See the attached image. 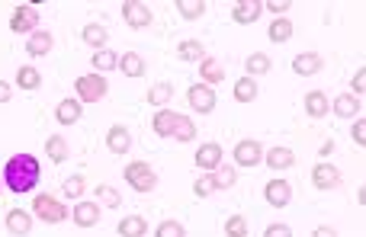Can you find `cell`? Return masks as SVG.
I'll return each mask as SVG.
<instances>
[{
    "mask_svg": "<svg viewBox=\"0 0 366 237\" xmlns=\"http://www.w3.org/2000/svg\"><path fill=\"white\" fill-rule=\"evenodd\" d=\"M39 173L42 170H39V161L32 154H13L7 161V167H4V183L13 192H29V189H36Z\"/></svg>",
    "mask_w": 366,
    "mask_h": 237,
    "instance_id": "cell-1",
    "label": "cell"
},
{
    "mask_svg": "<svg viewBox=\"0 0 366 237\" xmlns=\"http://www.w3.org/2000/svg\"><path fill=\"white\" fill-rule=\"evenodd\" d=\"M77 96H81V103H100L103 96L109 93V84L103 74H84L77 77Z\"/></svg>",
    "mask_w": 366,
    "mask_h": 237,
    "instance_id": "cell-2",
    "label": "cell"
},
{
    "mask_svg": "<svg viewBox=\"0 0 366 237\" xmlns=\"http://www.w3.org/2000/svg\"><path fill=\"white\" fill-rule=\"evenodd\" d=\"M32 212H36V218H42L46 224H61L65 218H68V208L61 206L55 196H36V199H32Z\"/></svg>",
    "mask_w": 366,
    "mask_h": 237,
    "instance_id": "cell-3",
    "label": "cell"
},
{
    "mask_svg": "<svg viewBox=\"0 0 366 237\" xmlns=\"http://www.w3.org/2000/svg\"><path fill=\"white\" fill-rule=\"evenodd\" d=\"M126 180H129V186L138 192H151L154 186H158V173H154L145 161H132L129 167H126Z\"/></svg>",
    "mask_w": 366,
    "mask_h": 237,
    "instance_id": "cell-4",
    "label": "cell"
},
{
    "mask_svg": "<svg viewBox=\"0 0 366 237\" xmlns=\"http://www.w3.org/2000/svg\"><path fill=\"white\" fill-rule=\"evenodd\" d=\"M122 20L132 26V29H145V26H151V7L148 3H142V0H126L122 3Z\"/></svg>",
    "mask_w": 366,
    "mask_h": 237,
    "instance_id": "cell-5",
    "label": "cell"
},
{
    "mask_svg": "<svg viewBox=\"0 0 366 237\" xmlns=\"http://www.w3.org/2000/svg\"><path fill=\"white\" fill-rule=\"evenodd\" d=\"M235 164L238 167H257V164H264V145L254 141V138L238 141L235 145Z\"/></svg>",
    "mask_w": 366,
    "mask_h": 237,
    "instance_id": "cell-6",
    "label": "cell"
},
{
    "mask_svg": "<svg viewBox=\"0 0 366 237\" xmlns=\"http://www.w3.org/2000/svg\"><path fill=\"white\" fill-rule=\"evenodd\" d=\"M312 183L318 186V189H337V186H341V170H337L334 164H328V161L315 164V170H312Z\"/></svg>",
    "mask_w": 366,
    "mask_h": 237,
    "instance_id": "cell-7",
    "label": "cell"
},
{
    "mask_svg": "<svg viewBox=\"0 0 366 237\" xmlns=\"http://www.w3.org/2000/svg\"><path fill=\"white\" fill-rule=\"evenodd\" d=\"M39 26V10L36 7H16L13 16H10V32H36Z\"/></svg>",
    "mask_w": 366,
    "mask_h": 237,
    "instance_id": "cell-8",
    "label": "cell"
},
{
    "mask_svg": "<svg viewBox=\"0 0 366 237\" xmlns=\"http://www.w3.org/2000/svg\"><path fill=\"white\" fill-rule=\"evenodd\" d=\"M187 100H190V106L203 115L215 109V93H212V87H206V84H193L190 93H187Z\"/></svg>",
    "mask_w": 366,
    "mask_h": 237,
    "instance_id": "cell-9",
    "label": "cell"
},
{
    "mask_svg": "<svg viewBox=\"0 0 366 237\" xmlns=\"http://www.w3.org/2000/svg\"><path fill=\"white\" fill-rule=\"evenodd\" d=\"M264 196H267V202L273 208H283V206H290V199H292V186L286 183L283 176H276V180H270V183H267Z\"/></svg>",
    "mask_w": 366,
    "mask_h": 237,
    "instance_id": "cell-10",
    "label": "cell"
},
{
    "mask_svg": "<svg viewBox=\"0 0 366 237\" xmlns=\"http://www.w3.org/2000/svg\"><path fill=\"white\" fill-rule=\"evenodd\" d=\"M260 13H264V3H260V0H238L235 10H231L235 23H241V26L257 23V16H260Z\"/></svg>",
    "mask_w": 366,
    "mask_h": 237,
    "instance_id": "cell-11",
    "label": "cell"
},
{
    "mask_svg": "<svg viewBox=\"0 0 366 237\" xmlns=\"http://www.w3.org/2000/svg\"><path fill=\"white\" fill-rule=\"evenodd\" d=\"M321 55L318 52H302V55H296L292 58V71H296L299 77H312V74H318L321 71Z\"/></svg>",
    "mask_w": 366,
    "mask_h": 237,
    "instance_id": "cell-12",
    "label": "cell"
},
{
    "mask_svg": "<svg viewBox=\"0 0 366 237\" xmlns=\"http://www.w3.org/2000/svg\"><path fill=\"white\" fill-rule=\"evenodd\" d=\"M264 164L280 173V170H290L292 164H296V154H292L290 148H270V151L264 154Z\"/></svg>",
    "mask_w": 366,
    "mask_h": 237,
    "instance_id": "cell-13",
    "label": "cell"
},
{
    "mask_svg": "<svg viewBox=\"0 0 366 237\" xmlns=\"http://www.w3.org/2000/svg\"><path fill=\"white\" fill-rule=\"evenodd\" d=\"M107 148L113 154H126L132 148V131L126 129V125H113V129L107 131Z\"/></svg>",
    "mask_w": 366,
    "mask_h": 237,
    "instance_id": "cell-14",
    "label": "cell"
},
{
    "mask_svg": "<svg viewBox=\"0 0 366 237\" xmlns=\"http://www.w3.org/2000/svg\"><path fill=\"white\" fill-rule=\"evenodd\" d=\"M193 161H196L199 170H215V167H222V148L215 145V141H209V145L199 148Z\"/></svg>",
    "mask_w": 366,
    "mask_h": 237,
    "instance_id": "cell-15",
    "label": "cell"
},
{
    "mask_svg": "<svg viewBox=\"0 0 366 237\" xmlns=\"http://www.w3.org/2000/svg\"><path fill=\"white\" fill-rule=\"evenodd\" d=\"M7 231H10V234H16V237L29 234V231H32V215L23 212V208H10V212H7Z\"/></svg>",
    "mask_w": 366,
    "mask_h": 237,
    "instance_id": "cell-16",
    "label": "cell"
},
{
    "mask_svg": "<svg viewBox=\"0 0 366 237\" xmlns=\"http://www.w3.org/2000/svg\"><path fill=\"white\" fill-rule=\"evenodd\" d=\"M100 222V206L97 202H77L74 206V224L77 228H93Z\"/></svg>",
    "mask_w": 366,
    "mask_h": 237,
    "instance_id": "cell-17",
    "label": "cell"
},
{
    "mask_svg": "<svg viewBox=\"0 0 366 237\" xmlns=\"http://www.w3.org/2000/svg\"><path fill=\"white\" fill-rule=\"evenodd\" d=\"M55 45L52 32H29V38H26V52L32 55V58H42V55H48Z\"/></svg>",
    "mask_w": 366,
    "mask_h": 237,
    "instance_id": "cell-18",
    "label": "cell"
},
{
    "mask_svg": "<svg viewBox=\"0 0 366 237\" xmlns=\"http://www.w3.org/2000/svg\"><path fill=\"white\" fill-rule=\"evenodd\" d=\"M116 68L126 77H142L145 74V58L138 52H126V55H119V64H116Z\"/></svg>",
    "mask_w": 366,
    "mask_h": 237,
    "instance_id": "cell-19",
    "label": "cell"
},
{
    "mask_svg": "<svg viewBox=\"0 0 366 237\" xmlns=\"http://www.w3.org/2000/svg\"><path fill=\"white\" fill-rule=\"evenodd\" d=\"M148 231V222L142 218V215H126L119 222V234L122 237H145Z\"/></svg>",
    "mask_w": 366,
    "mask_h": 237,
    "instance_id": "cell-20",
    "label": "cell"
},
{
    "mask_svg": "<svg viewBox=\"0 0 366 237\" xmlns=\"http://www.w3.org/2000/svg\"><path fill=\"white\" fill-rule=\"evenodd\" d=\"M81 100H61L58 103V113H55V119H58L61 125H74L77 119H81Z\"/></svg>",
    "mask_w": 366,
    "mask_h": 237,
    "instance_id": "cell-21",
    "label": "cell"
},
{
    "mask_svg": "<svg viewBox=\"0 0 366 237\" xmlns=\"http://www.w3.org/2000/svg\"><path fill=\"white\" fill-rule=\"evenodd\" d=\"M267 36H270V42L283 45V42H290V38H292V23H290V20H286V16H276L273 23H270Z\"/></svg>",
    "mask_w": 366,
    "mask_h": 237,
    "instance_id": "cell-22",
    "label": "cell"
},
{
    "mask_svg": "<svg viewBox=\"0 0 366 237\" xmlns=\"http://www.w3.org/2000/svg\"><path fill=\"white\" fill-rule=\"evenodd\" d=\"M177 58H180V62H203V58H206V52H203V42H196V38H187V42H180V45H177Z\"/></svg>",
    "mask_w": 366,
    "mask_h": 237,
    "instance_id": "cell-23",
    "label": "cell"
},
{
    "mask_svg": "<svg viewBox=\"0 0 366 237\" xmlns=\"http://www.w3.org/2000/svg\"><path fill=\"white\" fill-rule=\"evenodd\" d=\"M328 96H325V93L321 90H312L309 93V96H305V113L312 115V119H321V115L328 113Z\"/></svg>",
    "mask_w": 366,
    "mask_h": 237,
    "instance_id": "cell-24",
    "label": "cell"
},
{
    "mask_svg": "<svg viewBox=\"0 0 366 237\" xmlns=\"http://www.w3.org/2000/svg\"><path fill=\"white\" fill-rule=\"evenodd\" d=\"M90 64H93V74H103V71H113L119 64V55L109 52V48H100V52H93Z\"/></svg>",
    "mask_w": 366,
    "mask_h": 237,
    "instance_id": "cell-25",
    "label": "cell"
},
{
    "mask_svg": "<svg viewBox=\"0 0 366 237\" xmlns=\"http://www.w3.org/2000/svg\"><path fill=\"white\" fill-rule=\"evenodd\" d=\"M174 122H177V113L174 109H158L154 113V135H164V138H170V131H174Z\"/></svg>",
    "mask_w": 366,
    "mask_h": 237,
    "instance_id": "cell-26",
    "label": "cell"
},
{
    "mask_svg": "<svg viewBox=\"0 0 366 237\" xmlns=\"http://www.w3.org/2000/svg\"><path fill=\"white\" fill-rule=\"evenodd\" d=\"M16 84L23 87L26 93H32V90H39V84H42V74H39L32 64H23V68L16 71Z\"/></svg>",
    "mask_w": 366,
    "mask_h": 237,
    "instance_id": "cell-27",
    "label": "cell"
},
{
    "mask_svg": "<svg viewBox=\"0 0 366 237\" xmlns=\"http://www.w3.org/2000/svg\"><path fill=\"white\" fill-rule=\"evenodd\" d=\"M46 151H48V161H55V164H65V161H68V141H65L61 135H48Z\"/></svg>",
    "mask_w": 366,
    "mask_h": 237,
    "instance_id": "cell-28",
    "label": "cell"
},
{
    "mask_svg": "<svg viewBox=\"0 0 366 237\" xmlns=\"http://www.w3.org/2000/svg\"><path fill=\"white\" fill-rule=\"evenodd\" d=\"M107 38H109V32L103 29L100 23L84 26V42H87L90 48H97V52H100V48H107Z\"/></svg>",
    "mask_w": 366,
    "mask_h": 237,
    "instance_id": "cell-29",
    "label": "cell"
},
{
    "mask_svg": "<svg viewBox=\"0 0 366 237\" xmlns=\"http://www.w3.org/2000/svg\"><path fill=\"white\" fill-rule=\"evenodd\" d=\"M235 100L238 103H254L257 100V84H254V77H241L235 84Z\"/></svg>",
    "mask_w": 366,
    "mask_h": 237,
    "instance_id": "cell-30",
    "label": "cell"
},
{
    "mask_svg": "<svg viewBox=\"0 0 366 237\" xmlns=\"http://www.w3.org/2000/svg\"><path fill=\"white\" fill-rule=\"evenodd\" d=\"M170 96H174V84H168V80L151 84V90H148V103H151V106H164Z\"/></svg>",
    "mask_w": 366,
    "mask_h": 237,
    "instance_id": "cell-31",
    "label": "cell"
},
{
    "mask_svg": "<svg viewBox=\"0 0 366 237\" xmlns=\"http://www.w3.org/2000/svg\"><path fill=\"white\" fill-rule=\"evenodd\" d=\"M244 68H248V77H260L270 71V58L264 52H254L248 62H244Z\"/></svg>",
    "mask_w": 366,
    "mask_h": 237,
    "instance_id": "cell-32",
    "label": "cell"
},
{
    "mask_svg": "<svg viewBox=\"0 0 366 237\" xmlns=\"http://www.w3.org/2000/svg\"><path fill=\"white\" fill-rule=\"evenodd\" d=\"M222 77H225V71H222V64L215 62V58H203V84H222Z\"/></svg>",
    "mask_w": 366,
    "mask_h": 237,
    "instance_id": "cell-33",
    "label": "cell"
},
{
    "mask_svg": "<svg viewBox=\"0 0 366 237\" xmlns=\"http://www.w3.org/2000/svg\"><path fill=\"white\" fill-rule=\"evenodd\" d=\"M177 10H180L183 20H199L206 13V3L203 0H177Z\"/></svg>",
    "mask_w": 366,
    "mask_h": 237,
    "instance_id": "cell-34",
    "label": "cell"
},
{
    "mask_svg": "<svg viewBox=\"0 0 366 237\" xmlns=\"http://www.w3.org/2000/svg\"><path fill=\"white\" fill-rule=\"evenodd\" d=\"M193 135H196V125L187 119V115H177L174 122V131H170V138H177V141H193Z\"/></svg>",
    "mask_w": 366,
    "mask_h": 237,
    "instance_id": "cell-35",
    "label": "cell"
},
{
    "mask_svg": "<svg viewBox=\"0 0 366 237\" xmlns=\"http://www.w3.org/2000/svg\"><path fill=\"white\" fill-rule=\"evenodd\" d=\"M235 180H238L235 167H215V170H212L215 189H231V186H235Z\"/></svg>",
    "mask_w": 366,
    "mask_h": 237,
    "instance_id": "cell-36",
    "label": "cell"
},
{
    "mask_svg": "<svg viewBox=\"0 0 366 237\" xmlns=\"http://www.w3.org/2000/svg\"><path fill=\"white\" fill-rule=\"evenodd\" d=\"M334 113L344 115V119H351V115L360 113V100H357V96H337V100H334Z\"/></svg>",
    "mask_w": 366,
    "mask_h": 237,
    "instance_id": "cell-37",
    "label": "cell"
},
{
    "mask_svg": "<svg viewBox=\"0 0 366 237\" xmlns=\"http://www.w3.org/2000/svg\"><path fill=\"white\" fill-rule=\"evenodd\" d=\"M61 192H65L68 199H81V192H84V176H68L65 186H61Z\"/></svg>",
    "mask_w": 366,
    "mask_h": 237,
    "instance_id": "cell-38",
    "label": "cell"
},
{
    "mask_svg": "<svg viewBox=\"0 0 366 237\" xmlns=\"http://www.w3.org/2000/svg\"><path fill=\"white\" fill-rule=\"evenodd\" d=\"M225 234L229 237H248V222H244V215H231L229 224H225Z\"/></svg>",
    "mask_w": 366,
    "mask_h": 237,
    "instance_id": "cell-39",
    "label": "cell"
},
{
    "mask_svg": "<svg viewBox=\"0 0 366 237\" xmlns=\"http://www.w3.org/2000/svg\"><path fill=\"white\" fill-rule=\"evenodd\" d=\"M154 237H187V231H183L180 222H161Z\"/></svg>",
    "mask_w": 366,
    "mask_h": 237,
    "instance_id": "cell-40",
    "label": "cell"
},
{
    "mask_svg": "<svg viewBox=\"0 0 366 237\" xmlns=\"http://www.w3.org/2000/svg\"><path fill=\"white\" fill-rule=\"evenodd\" d=\"M97 202H103V206L116 208V206H119V192H116L113 186H97Z\"/></svg>",
    "mask_w": 366,
    "mask_h": 237,
    "instance_id": "cell-41",
    "label": "cell"
},
{
    "mask_svg": "<svg viewBox=\"0 0 366 237\" xmlns=\"http://www.w3.org/2000/svg\"><path fill=\"white\" fill-rule=\"evenodd\" d=\"M193 189H196V196H199V199H206V196H212V192H215L212 173H209V176H199V180H196V186H193Z\"/></svg>",
    "mask_w": 366,
    "mask_h": 237,
    "instance_id": "cell-42",
    "label": "cell"
},
{
    "mask_svg": "<svg viewBox=\"0 0 366 237\" xmlns=\"http://www.w3.org/2000/svg\"><path fill=\"white\" fill-rule=\"evenodd\" d=\"M351 138H353V141H357V148H363V145H366V119H363V115H360L357 122H353Z\"/></svg>",
    "mask_w": 366,
    "mask_h": 237,
    "instance_id": "cell-43",
    "label": "cell"
},
{
    "mask_svg": "<svg viewBox=\"0 0 366 237\" xmlns=\"http://www.w3.org/2000/svg\"><path fill=\"white\" fill-rule=\"evenodd\" d=\"M290 7H292L290 0H267V3H264V10H270V13H276V16H283Z\"/></svg>",
    "mask_w": 366,
    "mask_h": 237,
    "instance_id": "cell-44",
    "label": "cell"
},
{
    "mask_svg": "<svg viewBox=\"0 0 366 237\" xmlns=\"http://www.w3.org/2000/svg\"><path fill=\"white\" fill-rule=\"evenodd\" d=\"M264 237H292V228L290 224H270V228L264 231Z\"/></svg>",
    "mask_w": 366,
    "mask_h": 237,
    "instance_id": "cell-45",
    "label": "cell"
},
{
    "mask_svg": "<svg viewBox=\"0 0 366 237\" xmlns=\"http://www.w3.org/2000/svg\"><path fill=\"white\" fill-rule=\"evenodd\" d=\"M353 90H357V100H360L366 90V68H360L357 74H353Z\"/></svg>",
    "mask_w": 366,
    "mask_h": 237,
    "instance_id": "cell-46",
    "label": "cell"
},
{
    "mask_svg": "<svg viewBox=\"0 0 366 237\" xmlns=\"http://www.w3.org/2000/svg\"><path fill=\"white\" fill-rule=\"evenodd\" d=\"M312 237H337V231H334V228H328V224H318Z\"/></svg>",
    "mask_w": 366,
    "mask_h": 237,
    "instance_id": "cell-47",
    "label": "cell"
},
{
    "mask_svg": "<svg viewBox=\"0 0 366 237\" xmlns=\"http://www.w3.org/2000/svg\"><path fill=\"white\" fill-rule=\"evenodd\" d=\"M10 96H13L10 84H4V80H0V103H10Z\"/></svg>",
    "mask_w": 366,
    "mask_h": 237,
    "instance_id": "cell-48",
    "label": "cell"
},
{
    "mask_svg": "<svg viewBox=\"0 0 366 237\" xmlns=\"http://www.w3.org/2000/svg\"><path fill=\"white\" fill-rule=\"evenodd\" d=\"M331 151H334V141H325V145H321V157H328Z\"/></svg>",
    "mask_w": 366,
    "mask_h": 237,
    "instance_id": "cell-49",
    "label": "cell"
}]
</instances>
